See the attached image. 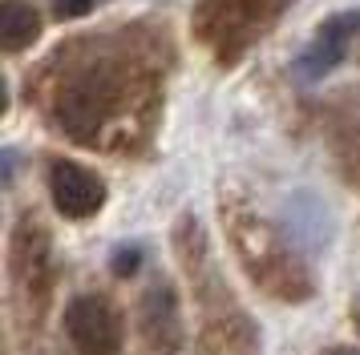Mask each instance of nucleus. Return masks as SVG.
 <instances>
[{
  "instance_id": "1",
  "label": "nucleus",
  "mask_w": 360,
  "mask_h": 355,
  "mask_svg": "<svg viewBox=\"0 0 360 355\" xmlns=\"http://www.w3.org/2000/svg\"><path fill=\"white\" fill-rule=\"evenodd\" d=\"M65 331L82 355H117L122 347V315L101 295H77L65 307Z\"/></svg>"
},
{
  "instance_id": "2",
  "label": "nucleus",
  "mask_w": 360,
  "mask_h": 355,
  "mask_svg": "<svg viewBox=\"0 0 360 355\" xmlns=\"http://www.w3.org/2000/svg\"><path fill=\"white\" fill-rule=\"evenodd\" d=\"M49 198L65 218L82 222V218H94L105 206V182L94 170H85L82 161L61 158L49 166Z\"/></svg>"
},
{
  "instance_id": "3",
  "label": "nucleus",
  "mask_w": 360,
  "mask_h": 355,
  "mask_svg": "<svg viewBox=\"0 0 360 355\" xmlns=\"http://www.w3.org/2000/svg\"><path fill=\"white\" fill-rule=\"evenodd\" d=\"M356 32H360V13L328 16L324 25L316 29V36H311L308 45L300 48V57H295V73H300V81L328 77V73L344 61V53H348V45H352Z\"/></svg>"
},
{
  "instance_id": "4",
  "label": "nucleus",
  "mask_w": 360,
  "mask_h": 355,
  "mask_svg": "<svg viewBox=\"0 0 360 355\" xmlns=\"http://www.w3.org/2000/svg\"><path fill=\"white\" fill-rule=\"evenodd\" d=\"M41 36V13L29 0H4L0 4V45L4 53H20Z\"/></svg>"
},
{
  "instance_id": "5",
  "label": "nucleus",
  "mask_w": 360,
  "mask_h": 355,
  "mask_svg": "<svg viewBox=\"0 0 360 355\" xmlns=\"http://www.w3.org/2000/svg\"><path fill=\"white\" fill-rule=\"evenodd\" d=\"M138 267H142V242H122V246H114V255H110V271H114L117 279H130Z\"/></svg>"
},
{
  "instance_id": "6",
  "label": "nucleus",
  "mask_w": 360,
  "mask_h": 355,
  "mask_svg": "<svg viewBox=\"0 0 360 355\" xmlns=\"http://www.w3.org/2000/svg\"><path fill=\"white\" fill-rule=\"evenodd\" d=\"M98 4H105V0H53V13L61 16V20H77V16L94 13Z\"/></svg>"
},
{
  "instance_id": "7",
  "label": "nucleus",
  "mask_w": 360,
  "mask_h": 355,
  "mask_svg": "<svg viewBox=\"0 0 360 355\" xmlns=\"http://www.w3.org/2000/svg\"><path fill=\"white\" fill-rule=\"evenodd\" d=\"M324 355H360L356 347H332V351H324Z\"/></svg>"
},
{
  "instance_id": "8",
  "label": "nucleus",
  "mask_w": 360,
  "mask_h": 355,
  "mask_svg": "<svg viewBox=\"0 0 360 355\" xmlns=\"http://www.w3.org/2000/svg\"><path fill=\"white\" fill-rule=\"evenodd\" d=\"M352 315H356V327H360V295H356V307H352Z\"/></svg>"
}]
</instances>
